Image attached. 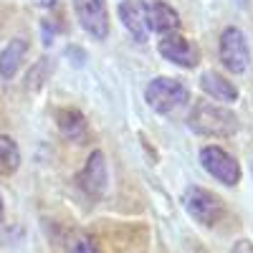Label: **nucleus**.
I'll return each instance as SVG.
<instances>
[{"mask_svg": "<svg viewBox=\"0 0 253 253\" xmlns=\"http://www.w3.org/2000/svg\"><path fill=\"white\" fill-rule=\"evenodd\" d=\"M187 124L195 134H203V137H230L238 132V117L230 109L210 104V101L195 104L187 117Z\"/></svg>", "mask_w": 253, "mask_h": 253, "instance_id": "obj_1", "label": "nucleus"}, {"mask_svg": "<svg viewBox=\"0 0 253 253\" xmlns=\"http://www.w3.org/2000/svg\"><path fill=\"white\" fill-rule=\"evenodd\" d=\"M144 99L157 114H170L177 107H182V104L190 99V94L180 81L160 76V79L150 81V86H147V91H144Z\"/></svg>", "mask_w": 253, "mask_h": 253, "instance_id": "obj_2", "label": "nucleus"}, {"mask_svg": "<svg viewBox=\"0 0 253 253\" xmlns=\"http://www.w3.org/2000/svg\"><path fill=\"white\" fill-rule=\"evenodd\" d=\"M182 203H185V210L193 215L198 223L203 225H215L220 218H223V203L218 200V195H213L210 190L205 187H187L185 195H182Z\"/></svg>", "mask_w": 253, "mask_h": 253, "instance_id": "obj_3", "label": "nucleus"}, {"mask_svg": "<svg viewBox=\"0 0 253 253\" xmlns=\"http://www.w3.org/2000/svg\"><path fill=\"white\" fill-rule=\"evenodd\" d=\"M200 162L203 167L213 175L215 180H220L223 185H238L241 180V165L236 162V157L225 152L223 147H215V144H208L203 147V152H200Z\"/></svg>", "mask_w": 253, "mask_h": 253, "instance_id": "obj_4", "label": "nucleus"}, {"mask_svg": "<svg viewBox=\"0 0 253 253\" xmlns=\"http://www.w3.org/2000/svg\"><path fill=\"white\" fill-rule=\"evenodd\" d=\"M74 10L79 23L84 26L89 36L104 41L109 36V13H107V0H74Z\"/></svg>", "mask_w": 253, "mask_h": 253, "instance_id": "obj_5", "label": "nucleus"}, {"mask_svg": "<svg viewBox=\"0 0 253 253\" xmlns=\"http://www.w3.org/2000/svg\"><path fill=\"white\" fill-rule=\"evenodd\" d=\"M220 58L225 63L228 71L233 74H243L251 63V48L248 41L238 28H225L220 36Z\"/></svg>", "mask_w": 253, "mask_h": 253, "instance_id": "obj_6", "label": "nucleus"}, {"mask_svg": "<svg viewBox=\"0 0 253 253\" xmlns=\"http://www.w3.org/2000/svg\"><path fill=\"white\" fill-rule=\"evenodd\" d=\"M157 48L167 61L177 63V66H182V69H195L198 66V46L185 36H177V33L165 36Z\"/></svg>", "mask_w": 253, "mask_h": 253, "instance_id": "obj_7", "label": "nucleus"}, {"mask_svg": "<svg viewBox=\"0 0 253 253\" xmlns=\"http://www.w3.org/2000/svg\"><path fill=\"white\" fill-rule=\"evenodd\" d=\"M119 18L124 28L132 33L134 41L144 43L147 33H150V26H147V3L144 0H122L119 3Z\"/></svg>", "mask_w": 253, "mask_h": 253, "instance_id": "obj_8", "label": "nucleus"}, {"mask_svg": "<svg viewBox=\"0 0 253 253\" xmlns=\"http://www.w3.org/2000/svg\"><path fill=\"white\" fill-rule=\"evenodd\" d=\"M79 185L86 190L91 198H99L104 193V187H107V160L99 150H94L86 160V167L81 170L79 175Z\"/></svg>", "mask_w": 253, "mask_h": 253, "instance_id": "obj_9", "label": "nucleus"}, {"mask_svg": "<svg viewBox=\"0 0 253 253\" xmlns=\"http://www.w3.org/2000/svg\"><path fill=\"white\" fill-rule=\"evenodd\" d=\"M147 26H150V31L160 33L162 38L172 36L180 28V15L167 3H152L150 8H147Z\"/></svg>", "mask_w": 253, "mask_h": 253, "instance_id": "obj_10", "label": "nucleus"}, {"mask_svg": "<svg viewBox=\"0 0 253 253\" xmlns=\"http://www.w3.org/2000/svg\"><path fill=\"white\" fill-rule=\"evenodd\" d=\"M200 89L205 94H210L213 99H218V101H236L238 99V89L215 71H205L200 76Z\"/></svg>", "mask_w": 253, "mask_h": 253, "instance_id": "obj_11", "label": "nucleus"}, {"mask_svg": "<svg viewBox=\"0 0 253 253\" xmlns=\"http://www.w3.org/2000/svg\"><path fill=\"white\" fill-rule=\"evenodd\" d=\"M26 51H28V41L26 38H13L10 43L0 51V76L13 79L15 71L20 69V61H23Z\"/></svg>", "mask_w": 253, "mask_h": 253, "instance_id": "obj_12", "label": "nucleus"}, {"mask_svg": "<svg viewBox=\"0 0 253 253\" xmlns=\"http://www.w3.org/2000/svg\"><path fill=\"white\" fill-rule=\"evenodd\" d=\"M58 129L71 142H84L86 139V119L76 109H63L58 112Z\"/></svg>", "mask_w": 253, "mask_h": 253, "instance_id": "obj_13", "label": "nucleus"}, {"mask_svg": "<svg viewBox=\"0 0 253 253\" xmlns=\"http://www.w3.org/2000/svg\"><path fill=\"white\" fill-rule=\"evenodd\" d=\"M20 167V150L13 137L0 134V175H13Z\"/></svg>", "mask_w": 253, "mask_h": 253, "instance_id": "obj_14", "label": "nucleus"}, {"mask_svg": "<svg viewBox=\"0 0 253 253\" xmlns=\"http://www.w3.org/2000/svg\"><path fill=\"white\" fill-rule=\"evenodd\" d=\"M71 253H99V248H96V243L89 236H79L71 243Z\"/></svg>", "mask_w": 253, "mask_h": 253, "instance_id": "obj_15", "label": "nucleus"}, {"mask_svg": "<svg viewBox=\"0 0 253 253\" xmlns=\"http://www.w3.org/2000/svg\"><path fill=\"white\" fill-rule=\"evenodd\" d=\"M230 253H253V243L248 238H241L233 243V248H230Z\"/></svg>", "mask_w": 253, "mask_h": 253, "instance_id": "obj_16", "label": "nucleus"}, {"mask_svg": "<svg viewBox=\"0 0 253 253\" xmlns=\"http://www.w3.org/2000/svg\"><path fill=\"white\" fill-rule=\"evenodd\" d=\"M33 3H36V5H53L56 0H33Z\"/></svg>", "mask_w": 253, "mask_h": 253, "instance_id": "obj_17", "label": "nucleus"}, {"mask_svg": "<svg viewBox=\"0 0 253 253\" xmlns=\"http://www.w3.org/2000/svg\"><path fill=\"white\" fill-rule=\"evenodd\" d=\"M3 215H5V205H3V195H0V223H3Z\"/></svg>", "mask_w": 253, "mask_h": 253, "instance_id": "obj_18", "label": "nucleus"}, {"mask_svg": "<svg viewBox=\"0 0 253 253\" xmlns=\"http://www.w3.org/2000/svg\"><path fill=\"white\" fill-rule=\"evenodd\" d=\"M238 3H248V0H238Z\"/></svg>", "mask_w": 253, "mask_h": 253, "instance_id": "obj_19", "label": "nucleus"}]
</instances>
